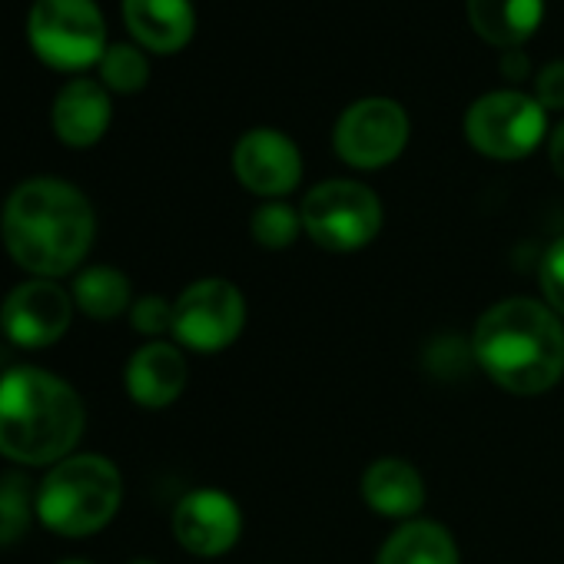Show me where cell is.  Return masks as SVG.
Listing matches in <instances>:
<instances>
[{
    "label": "cell",
    "instance_id": "cell-1",
    "mask_svg": "<svg viewBox=\"0 0 564 564\" xmlns=\"http://www.w3.org/2000/svg\"><path fill=\"white\" fill-rule=\"evenodd\" d=\"M0 232L18 265L37 279H57L84 262L97 219L77 186L54 176H37L11 193Z\"/></svg>",
    "mask_w": 564,
    "mask_h": 564
},
{
    "label": "cell",
    "instance_id": "cell-2",
    "mask_svg": "<svg viewBox=\"0 0 564 564\" xmlns=\"http://www.w3.org/2000/svg\"><path fill=\"white\" fill-rule=\"evenodd\" d=\"M481 369L514 395L547 392L564 376V326L534 300L491 306L471 339Z\"/></svg>",
    "mask_w": 564,
    "mask_h": 564
},
{
    "label": "cell",
    "instance_id": "cell-3",
    "mask_svg": "<svg viewBox=\"0 0 564 564\" xmlns=\"http://www.w3.org/2000/svg\"><path fill=\"white\" fill-rule=\"evenodd\" d=\"M84 432V402L44 369H11L0 379V455L24 465H54Z\"/></svg>",
    "mask_w": 564,
    "mask_h": 564
},
{
    "label": "cell",
    "instance_id": "cell-4",
    "mask_svg": "<svg viewBox=\"0 0 564 564\" xmlns=\"http://www.w3.org/2000/svg\"><path fill=\"white\" fill-rule=\"evenodd\" d=\"M123 481L113 462L100 455H74L51 468L37 491L41 521L64 534L84 538L100 531L120 508Z\"/></svg>",
    "mask_w": 564,
    "mask_h": 564
},
{
    "label": "cell",
    "instance_id": "cell-5",
    "mask_svg": "<svg viewBox=\"0 0 564 564\" xmlns=\"http://www.w3.org/2000/svg\"><path fill=\"white\" fill-rule=\"evenodd\" d=\"M28 34L37 57L57 70H84L107 51L104 14L94 0H34Z\"/></svg>",
    "mask_w": 564,
    "mask_h": 564
},
{
    "label": "cell",
    "instance_id": "cell-6",
    "mask_svg": "<svg viewBox=\"0 0 564 564\" xmlns=\"http://www.w3.org/2000/svg\"><path fill=\"white\" fill-rule=\"evenodd\" d=\"M303 229L333 252H352L376 239L382 226L379 196L352 180H329L306 193L303 199Z\"/></svg>",
    "mask_w": 564,
    "mask_h": 564
},
{
    "label": "cell",
    "instance_id": "cell-7",
    "mask_svg": "<svg viewBox=\"0 0 564 564\" xmlns=\"http://www.w3.org/2000/svg\"><path fill=\"white\" fill-rule=\"evenodd\" d=\"M544 107L521 90H491L468 107L465 133L475 150L495 160L528 156L544 137Z\"/></svg>",
    "mask_w": 564,
    "mask_h": 564
},
{
    "label": "cell",
    "instance_id": "cell-8",
    "mask_svg": "<svg viewBox=\"0 0 564 564\" xmlns=\"http://www.w3.org/2000/svg\"><path fill=\"white\" fill-rule=\"evenodd\" d=\"M246 303L242 293L226 279H203L176 300L173 333L196 352H219L242 333Z\"/></svg>",
    "mask_w": 564,
    "mask_h": 564
},
{
    "label": "cell",
    "instance_id": "cell-9",
    "mask_svg": "<svg viewBox=\"0 0 564 564\" xmlns=\"http://www.w3.org/2000/svg\"><path fill=\"white\" fill-rule=\"evenodd\" d=\"M409 140V113L389 97H366L343 110L336 123V150L359 170L392 163Z\"/></svg>",
    "mask_w": 564,
    "mask_h": 564
},
{
    "label": "cell",
    "instance_id": "cell-10",
    "mask_svg": "<svg viewBox=\"0 0 564 564\" xmlns=\"http://www.w3.org/2000/svg\"><path fill=\"white\" fill-rule=\"evenodd\" d=\"M70 296L51 279H31L24 286L11 290L0 310V326L8 339L24 349H44L54 346L70 329Z\"/></svg>",
    "mask_w": 564,
    "mask_h": 564
},
{
    "label": "cell",
    "instance_id": "cell-11",
    "mask_svg": "<svg viewBox=\"0 0 564 564\" xmlns=\"http://www.w3.org/2000/svg\"><path fill=\"white\" fill-rule=\"evenodd\" d=\"M232 170L239 183L259 196H286L303 176V156L286 133L259 127L239 137Z\"/></svg>",
    "mask_w": 564,
    "mask_h": 564
},
{
    "label": "cell",
    "instance_id": "cell-12",
    "mask_svg": "<svg viewBox=\"0 0 564 564\" xmlns=\"http://www.w3.org/2000/svg\"><path fill=\"white\" fill-rule=\"evenodd\" d=\"M173 531L186 551L213 557V554H223L236 544V538L242 531V518H239V508L229 495L213 491V488H199V491H189L176 505Z\"/></svg>",
    "mask_w": 564,
    "mask_h": 564
},
{
    "label": "cell",
    "instance_id": "cell-13",
    "mask_svg": "<svg viewBox=\"0 0 564 564\" xmlns=\"http://www.w3.org/2000/svg\"><path fill=\"white\" fill-rule=\"evenodd\" d=\"M186 386V359L166 343L143 346L127 366V392L143 409H163L180 399Z\"/></svg>",
    "mask_w": 564,
    "mask_h": 564
},
{
    "label": "cell",
    "instance_id": "cell-14",
    "mask_svg": "<svg viewBox=\"0 0 564 564\" xmlns=\"http://www.w3.org/2000/svg\"><path fill=\"white\" fill-rule=\"evenodd\" d=\"M123 18L130 34L160 54L180 51L196 24L189 0H123Z\"/></svg>",
    "mask_w": 564,
    "mask_h": 564
},
{
    "label": "cell",
    "instance_id": "cell-15",
    "mask_svg": "<svg viewBox=\"0 0 564 564\" xmlns=\"http://www.w3.org/2000/svg\"><path fill=\"white\" fill-rule=\"evenodd\" d=\"M110 127V97L94 80H74L54 104V130L70 147H94Z\"/></svg>",
    "mask_w": 564,
    "mask_h": 564
},
{
    "label": "cell",
    "instance_id": "cell-16",
    "mask_svg": "<svg viewBox=\"0 0 564 564\" xmlns=\"http://www.w3.org/2000/svg\"><path fill=\"white\" fill-rule=\"evenodd\" d=\"M366 505L389 518H409L425 501V485L419 471L402 458H379L366 468L362 478Z\"/></svg>",
    "mask_w": 564,
    "mask_h": 564
},
{
    "label": "cell",
    "instance_id": "cell-17",
    "mask_svg": "<svg viewBox=\"0 0 564 564\" xmlns=\"http://www.w3.org/2000/svg\"><path fill=\"white\" fill-rule=\"evenodd\" d=\"M544 0H468L475 31L501 51L518 47L541 24Z\"/></svg>",
    "mask_w": 564,
    "mask_h": 564
},
{
    "label": "cell",
    "instance_id": "cell-18",
    "mask_svg": "<svg viewBox=\"0 0 564 564\" xmlns=\"http://www.w3.org/2000/svg\"><path fill=\"white\" fill-rule=\"evenodd\" d=\"M376 564H458V547L442 524L409 521L382 544Z\"/></svg>",
    "mask_w": 564,
    "mask_h": 564
},
{
    "label": "cell",
    "instance_id": "cell-19",
    "mask_svg": "<svg viewBox=\"0 0 564 564\" xmlns=\"http://www.w3.org/2000/svg\"><path fill=\"white\" fill-rule=\"evenodd\" d=\"M74 300L90 319H117L130 306V282L113 265H90L74 279Z\"/></svg>",
    "mask_w": 564,
    "mask_h": 564
},
{
    "label": "cell",
    "instance_id": "cell-20",
    "mask_svg": "<svg viewBox=\"0 0 564 564\" xmlns=\"http://www.w3.org/2000/svg\"><path fill=\"white\" fill-rule=\"evenodd\" d=\"M31 481L24 475H4L0 478V547L14 544L31 528Z\"/></svg>",
    "mask_w": 564,
    "mask_h": 564
},
{
    "label": "cell",
    "instance_id": "cell-21",
    "mask_svg": "<svg viewBox=\"0 0 564 564\" xmlns=\"http://www.w3.org/2000/svg\"><path fill=\"white\" fill-rule=\"evenodd\" d=\"M100 74H104L107 87H113L120 94H133L147 84L150 67H147V57L133 44H113L100 57Z\"/></svg>",
    "mask_w": 564,
    "mask_h": 564
},
{
    "label": "cell",
    "instance_id": "cell-22",
    "mask_svg": "<svg viewBox=\"0 0 564 564\" xmlns=\"http://www.w3.org/2000/svg\"><path fill=\"white\" fill-rule=\"evenodd\" d=\"M303 216L286 203H265L252 213V236L265 249H286L300 236Z\"/></svg>",
    "mask_w": 564,
    "mask_h": 564
},
{
    "label": "cell",
    "instance_id": "cell-23",
    "mask_svg": "<svg viewBox=\"0 0 564 564\" xmlns=\"http://www.w3.org/2000/svg\"><path fill=\"white\" fill-rule=\"evenodd\" d=\"M538 275H541V290H544L551 310L564 316V236L547 246Z\"/></svg>",
    "mask_w": 564,
    "mask_h": 564
},
{
    "label": "cell",
    "instance_id": "cell-24",
    "mask_svg": "<svg viewBox=\"0 0 564 564\" xmlns=\"http://www.w3.org/2000/svg\"><path fill=\"white\" fill-rule=\"evenodd\" d=\"M130 319H133V329H137V333H143V336H160V333L173 329V306H170L163 296H143V300L133 306Z\"/></svg>",
    "mask_w": 564,
    "mask_h": 564
},
{
    "label": "cell",
    "instance_id": "cell-25",
    "mask_svg": "<svg viewBox=\"0 0 564 564\" xmlns=\"http://www.w3.org/2000/svg\"><path fill=\"white\" fill-rule=\"evenodd\" d=\"M538 104L544 110H564V61H551L538 74Z\"/></svg>",
    "mask_w": 564,
    "mask_h": 564
},
{
    "label": "cell",
    "instance_id": "cell-26",
    "mask_svg": "<svg viewBox=\"0 0 564 564\" xmlns=\"http://www.w3.org/2000/svg\"><path fill=\"white\" fill-rule=\"evenodd\" d=\"M501 70H505V77L521 80V77L528 74V57H524V51H521V47H508L505 57H501Z\"/></svg>",
    "mask_w": 564,
    "mask_h": 564
},
{
    "label": "cell",
    "instance_id": "cell-27",
    "mask_svg": "<svg viewBox=\"0 0 564 564\" xmlns=\"http://www.w3.org/2000/svg\"><path fill=\"white\" fill-rule=\"evenodd\" d=\"M551 163H554V170L564 176V120L554 127V133H551Z\"/></svg>",
    "mask_w": 564,
    "mask_h": 564
},
{
    "label": "cell",
    "instance_id": "cell-28",
    "mask_svg": "<svg viewBox=\"0 0 564 564\" xmlns=\"http://www.w3.org/2000/svg\"><path fill=\"white\" fill-rule=\"evenodd\" d=\"M130 564H153V561H147V557H140V561H130Z\"/></svg>",
    "mask_w": 564,
    "mask_h": 564
},
{
    "label": "cell",
    "instance_id": "cell-29",
    "mask_svg": "<svg viewBox=\"0 0 564 564\" xmlns=\"http://www.w3.org/2000/svg\"><path fill=\"white\" fill-rule=\"evenodd\" d=\"M64 564H87V561H64Z\"/></svg>",
    "mask_w": 564,
    "mask_h": 564
}]
</instances>
